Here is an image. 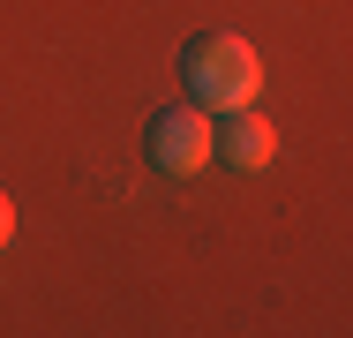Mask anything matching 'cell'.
<instances>
[{
  "label": "cell",
  "mask_w": 353,
  "mask_h": 338,
  "mask_svg": "<svg viewBox=\"0 0 353 338\" xmlns=\"http://www.w3.org/2000/svg\"><path fill=\"white\" fill-rule=\"evenodd\" d=\"M225 128H211V158H225L233 173H263L271 158H279V128L256 113V106H241V113H218Z\"/></svg>",
  "instance_id": "cell-3"
},
{
  "label": "cell",
  "mask_w": 353,
  "mask_h": 338,
  "mask_svg": "<svg viewBox=\"0 0 353 338\" xmlns=\"http://www.w3.org/2000/svg\"><path fill=\"white\" fill-rule=\"evenodd\" d=\"M181 75H188V98H196L203 113H241V106H256V90H263V53H256L241 30H203V38H188Z\"/></svg>",
  "instance_id": "cell-1"
},
{
  "label": "cell",
  "mask_w": 353,
  "mask_h": 338,
  "mask_svg": "<svg viewBox=\"0 0 353 338\" xmlns=\"http://www.w3.org/2000/svg\"><path fill=\"white\" fill-rule=\"evenodd\" d=\"M211 128H218V121L196 106V98L165 106V113L150 121V135H143V143H150V166H158L165 181H188V173H203V166H211Z\"/></svg>",
  "instance_id": "cell-2"
},
{
  "label": "cell",
  "mask_w": 353,
  "mask_h": 338,
  "mask_svg": "<svg viewBox=\"0 0 353 338\" xmlns=\"http://www.w3.org/2000/svg\"><path fill=\"white\" fill-rule=\"evenodd\" d=\"M15 241V203H8V188H0V248Z\"/></svg>",
  "instance_id": "cell-4"
}]
</instances>
